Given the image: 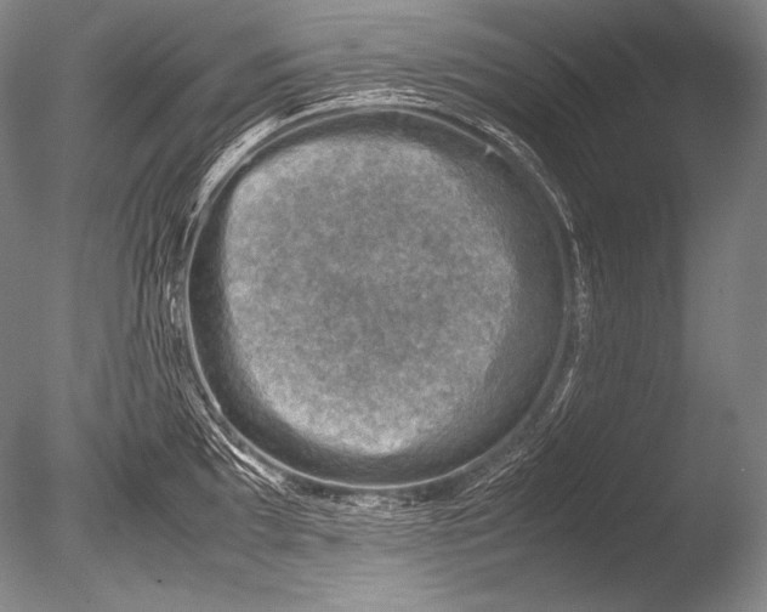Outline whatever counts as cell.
<instances>
[{
    "label": "cell",
    "instance_id": "obj_1",
    "mask_svg": "<svg viewBox=\"0 0 767 612\" xmlns=\"http://www.w3.org/2000/svg\"><path fill=\"white\" fill-rule=\"evenodd\" d=\"M272 129H274V123L266 121L249 129L246 134H243L240 139L236 140V143L226 150L218 163L213 167L212 173H210L208 178V185H214L219 179L223 178L255 145L266 138Z\"/></svg>",
    "mask_w": 767,
    "mask_h": 612
}]
</instances>
